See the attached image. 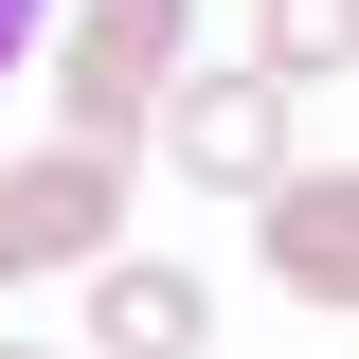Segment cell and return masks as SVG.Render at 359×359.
Instances as JSON below:
<instances>
[{"label": "cell", "instance_id": "obj_7", "mask_svg": "<svg viewBox=\"0 0 359 359\" xmlns=\"http://www.w3.org/2000/svg\"><path fill=\"white\" fill-rule=\"evenodd\" d=\"M54 36V0H0V72H18V54H36Z\"/></svg>", "mask_w": 359, "mask_h": 359}, {"label": "cell", "instance_id": "obj_3", "mask_svg": "<svg viewBox=\"0 0 359 359\" xmlns=\"http://www.w3.org/2000/svg\"><path fill=\"white\" fill-rule=\"evenodd\" d=\"M144 126H180V180H216V198H269V180L306 162V144H287V90H269V72H180Z\"/></svg>", "mask_w": 359, "mask_h": 359}, {"label": "cell", "instance_id": "obj_1", "mask_svg": "<svg viewBox=\"0 0 359 359\" xmlns=\"http://www.w3.org/2000/svg\"><path fill=\"white\" fill-rule=\"evenodd\" d=\"M198 72V0H72L54 18V144H144V108Z\"/></svg>", "mask_w": 359, "mask_h": 359}, {"label": "cell", "instance_id": "obj_6", "mask_svg": "<svg viewBox=\"0 0 359 359\" xmlns=\"http://www.w3.org/2000/svg\"><path fill=\"white\" fill-rule=\"evenodd\" d=\"M252 72L306 108V90H341L359 72V0H252Z\"/></svg>", "mask_w": 359, "mask_h": 359}, {"label": "cell", "instance_id": "obj_5", "mask_svg": "<svg viewBox=\"0 0 359 359\" xmlns=\"http://www.w3.org/2000/svg\"><path fill=\"white\" fill-rule=\"evenodd\" d=\"M216 341V287L162 252H90V359H198Z\"/></svg>", "mask_w": 359, "mask_h": 359}, {"label": "cell", "instance_id": "obj_8", "mask_svg": "<svg viewBox=\"0 0 359 359\" xmlns=\"http://www.w3.org/2000/svg\"><path fill=\"white\" fill-rule=\"evenodd\" d=\"M0 359H54V341H0Z\"/></svg>", "mask_w": 359, "mask_h": 359}, {"label": "cell", "instance_id": "obj_4", "mask_svg": "<svg viewBox=\"0 0 359 359\" xmlns=\"http://www.w3.org/2000/svg\"><path fill=\"white\" fill-rule=\"evenodd\" d=\"M252 216H269V287L341 323V306H359V180H341V162H287Z\"/></svg>", "mask_w": 359, "mask_h": 359}, {"label": "cell", "instance_id": "obj_2", "mask_svg": "<svg viewBox=\"0 0 359 359\" xmlns=\"http://www.w3.org/2000/svg\"><path fill=\"white\" fill-rule=\"evenodd\" d=\"M108 233H126V144H36V162H0V287L90 269Z\"/></svg>", "mask_w": 359, "mask_h": 359}]
</instances>
